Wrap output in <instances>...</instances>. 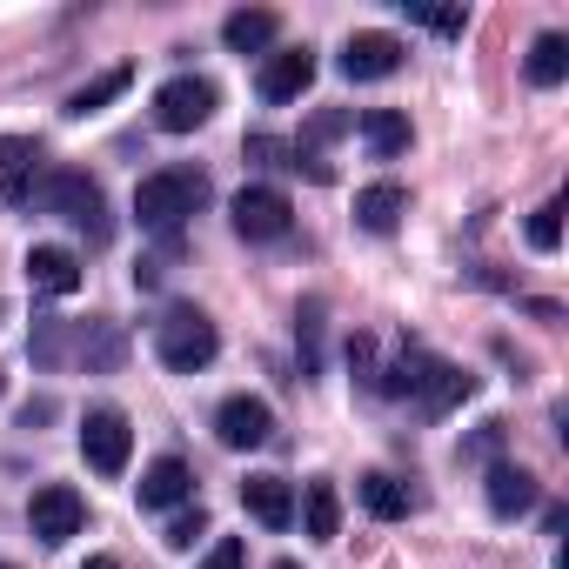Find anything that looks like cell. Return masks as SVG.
Returning a JSON list of instances; mask_svg holds the SVG:
<instances>
[{
    "label": "cell",
    "mask_w": 569,
    "mask_h": 569,
    "mask_svg": "<svg viewBox=\"0 0 569 569\" xmlns=\"http://www.w3.org/2000/svg\"><path fill=\"white\" fill-rule=\"evenodd\" d=\"M134 496H141V509H181V502H194V469L181 456H154L141 469Z\"/></svg>",
    "instance_id": "12"
},
{
    "label": "cell",
    "mask_w": 569,
    "mask_h": 569,
    "mask_svg": "<svg viewBox=\"0 0 569 569\" xmlns=\"http://www.w3.org/2000/svg\"><path fill=\"white\" fill-rule=\"evenodd\" d=\"M469 396H476V376H469V369L429 362V376H422V389H416V409H422V416H449V409L469 402Z\"/></svg>",
    "instance_id": "18"
},
{
    "label": "cell",
    "mask_w": 569,
    "mask_h": 569,
    "mask_svg": "<svg viewBox=\"0 0 569 569\" xmlns=\"http://www.w3.org/2000/svg\"><path fill=\"white\" fill-rule=\"evenodd\" d=\"M309 81H316V54L309 48H274V54H261V74H254V88H261V101H302L309 94Z\"/></svg>",
    "instance_id": "10"
},
{
    "label": "cell",
    "mask_w": 569,
    "mask_h": 569,
    "mask_svg": "<svg viewBox=\"0 0 569 569\" xmlns=\"http://www.w3.org/2000/svg\"><path fill=\"white\" fill-rule=\"evenodd\" d=\"M402 214H409V188H402V181H369V188L356 194V221H362L369 234H389Z\"/></svg>",
    "instance_id": "19"
},
{
    "label": "cell",
    "mask_w": 569,
    "mask_h": 569,
    "mask_svg": "<svg viewBox=\"0 0 569 569\" xmlns=\"http://www.w3.org/2000/svg\"><path fill=\"white\" fill-rule=\"evenodd\" d=\"M0 396H8V376H0Z\"/></svg>",
    "instance_id": "36"
},
{
    "label": "cell",
    "mask_w": 569,
    "mask_h": 569,
    "mask_svg": "<svg viewBox=\"0 0 569 569\" xmlns=\"http://www.w3.org/2000/svg\"><path fill=\"white\" fill-rule=\"evenodd\" d=\"M349 128H356V114H342V108H329V114H316V121H309V134L296 141V154H309L316 141H336V134H349Z\"/></svg>",
    "instance_id": "30"
},
{
    "label": "cell",
    "mask_w": 569,
    "mask_h": 569,
    "mask_svg": "<svg viewBox=\"0 0 569 569\" xmlns=\"http://www.w3.org/2000/svg\"><path fill=\"white\" fill-rule=\"evenodd\" d=\"M128 88H134V68H108V74H94V81H88V88H74V94H68V108H61V114H68V121H88V114H101V108H108V101H121V94H128Z\"/></svg>",
    "instance_id": "22"
},
{
    "label": "cell",
    "mask_w": 569,
    "mask_h": 569,
    "mask_svg": "<svg viewBox=\"0 0 569 569\" xmlns=\"http://www.w3.org/2000/svg\"><path fill=\"white\" fill-rule=\"evenodd\" d=\"M214 81L208 74H174V81H161L154 88V128L161 134H194V128H208L214 121Z\"/></svg>",
    "instance_id": "4"
},
{
    "label": "cell",
    "mask_w": 569,
    "mask_h": 569,
    "mask_svg": "<svg viewBox=\"0 0 569 569\" xmlns=\"http://www.w3.org/2000/svg\"><path fill=\"white\" fill-rule=\"evenodd\" d=\"M241 509H248L261 529H289V522H296V489L281 482V476H248V482H241Z\"/></svg>",
    "instance_id": "15"
},
{
    "label": "cell",
    "mask_w": 569,
    "mask_h": 569,
    "mask_svg": "<svg viewBox=\"0 0 569 569\" xmlns=\"http://www.w3.org/2000/svg\"><path fill=\"white\" fill-rule=\"evenodd\" d=\"M356 128H362V141H369V154H376V161L409 154V114H402V108H369Z\"/></svg>",
    "instance_id": "21"
},
{
    "label": "cell",
    "mask_w": 569,
    "mask_h": 569,
    "mask_svg": "<svg viewBox=\"0 0 569 569\" xmlns=\"http://www.w3.org/2000/svg\"><path fill=\"white\" fill-rule=\"evenodd\" d=\"M529 248H536V254H556V248H562V201H542V208L529 214Z\"/></svg>",
    "instance_id": "27"
},
{
    "label": "cell",
    "mask_w": 569,
    "mask_h": 569,
    "mask_svg": "<svg viewBox=\"0 0 569 569\" xmlns=\"http://www.w3.org/2000/svg\"><path fill=\"white\" fill-rule=\"evenodd\" d=\"M569 81V41L562 34H536L529 48V88H562Z\"/></svg>",
    "instance_id": "24"
},
{
    "label": "cell",
    "mask_w": 569,
    "mask_h": 569,
    "mask_svg": "<svg viewBox=\"0 0 569 569\" xmlns=\"http://www.w3.org/2000/svg\"><path fill=\"white\" fill-rule=\"evenodd\" d=\"M0 569H14V562H0Z\"/></svg>",
    "instance_id": "37"
},
{
    "label": "cell",
    "mask_w": 569,
    "mask_h": 569,
    "mask_svg": "<svg viewBox=\"0 0 569 569\" xmlns=\"http://www.w3.org/2000/svg\"><path fill=\"white\" fill-rule=\"evenodd\" d=\"M41 208L61 214L74 234H88V248H108V234H114V221H108V188H101L88 168H48Z\"/></svg>",
    "instance_id": "2"
},
{
    "label": "cell",
    "mask_w": 569,
    "mask_h": 569,
    "mask_svg": "<svg viewBox=\"0 0 569 569\" xmlns=\"http://www.w3.org/2000/svg\"><path fill=\"white\" fill-rule=\"evenodd\" d=\"M274 569H302V562H296V556H281V562H274Z\"/></svg>",
    "instance_id": "35"
},
{
    "label": "cell",
    "mask_w": 569,
    "mask_h": 569,
    "mask_svg": "<svg viewBox=\"0 0 569 569\" xmlns=\"http://www.w3.org/2000/svg\"><path fill=\"white\" fill-rule=\"evenodd\" d=\"M402 54H409V48H402L396 34L369 28V34H349V41H342V61H336V68H342L349 81H389V74L402 68Z\"/></svg>",
    "instance_id": "11"
},
{
    "label": "cell",
    "mask_w": 569,
    "mask_h": 569,
    "mask_svg": "<svg viewBox=\"0 0 569 569\" xmlns=\"http://www.w3.org/2000/svg\"><path fill=\"white\" fill-rule=\"evenodd\" d=\"M536 502H542V489H536L529 469H516V462H496V469H489V516L516 522V516H529Z\"/></svg>",
    "instance_id": "16"
},
{
    "label": "cell",
    "mask_w": 569,
    "mask_h": 569,
    "mask_svg": "<svg viewBox=\"0 0 569 569\" xmlns=\"http://www.w3.org/2000/svg\"><path fill=\"white\" fill-rule=\"evenodd\" d=\"M48 416H54V396H41V402H28V409H21V429H41Z\"/></svg>",
    "instance_id": "33"
},
{
    "label": "cell",
    "mask_w": 569,
    "mask_h": 569,
    "mask_svg": "<svg viewBox=\"0 0 569 569\" xmlns=\"http://www.w3.org/2000/svg\"><path fill=\"white\" fill-rule=\"evenodd\" d=\"M21 274L34 281V296H74V289H81V254H74V248L41 241V248H28Z\"/></svg>",
    "instance_id": "13"
},
{
    "label": "cell",
    "mask_w": 569,
    "mask_h": 569,
    "mask_svg": "<svg viewBox=\"0 0 569 569\" xmlns=\"http://www.w3.org/2000/svg\"><path fill=\"white\" fill-rule=\"evenodd\" d=\"M268 436H274V409L261 396H228L214 409V442L221 449H261Z\"/></svg>",
    "instance_id": "9"
},
{
    "label": "cell",
    "mask_w": 569,
    "mask_h": 569,
    "mask_svg": "<svg viewBox=\"0 0 569 569\" xmlns=\"http://www.w3.org/2000/svg\"><path fill=\"white\" fill-rule=\"evenodd\" d=\"M128 456H134V429H128V416L114 409V402H101V409H88L81 416V462L94 469V476H121L128 469Z\"/></svg>",
    "instance_id": "5"
},
{
    "label": "cell",
    "mask_w": 569,
    "mask_h": 569,
    "mask_svg": "<svg viewBox=\"0 0 569 569\" xmlns=\"http://www.w3.org/2000/svg\"><path fill=\"white\" fill-rule=\"evenodd\" d=\"M228 221H234L241 241H281V234H289V221H296V208H289V194H281V188L248 181V188L228 201Z\"/></svg>",
    "instance_id": "6"
},
{
    "label": "cell",
    "mask_w": 569,
    "mask_h": 569,
    "mask_svg": "<svg viewBox=\"0 0 569 569\" xmlns=\"http://www.w3.org/2000/svg\"><path fill=\"white\" fill-rule=\"evenodd\" d=\"M41 181H48V148L34 134H0V201L34 208Z\"/></svg>",
    "instance_id": "7"
},
{
    "label": "cell",
    "mask_w": 569,
    "mask_h": 569,
    "mask_svg": "<svg viewBox=\"0 0 569 569\" xmlns=\"http://www.w3.org/2000/svg\"><path fill=\"white\" fill-rule=\"evenodd\" d=\"M81 569H121V562H114V556H88Z\"/></svg>",
    "instance_id": "34"
},
{
    "label": "cell",
    "mask_w": 569,
    "mask_h": 569,
    "mask_svg": "<svg viewBox=\"0 0 569 569\" xmlns=\"http://www.w3.org/2000/svg\"><path fill=\"white\" fill-rule=\"evenodd\" d=\"M274 34H281V14H274V8H234V14L221 21L228 54H268Z\"/></svg>",
    "instance_id": "17"
},
{
    "label": "cell",
    "mask_w": 569,
    "mask_h": 569,
    "mask_svg": "<svg viewBox=\"0 0 569 569\" xmlns=\"http://www.w3.org/2000/svg\"><path fill=\"white\" fill-rule=\"evenodd\" d=\"M154 356H161V369H174V376H201V369L221 356V336H214V322H208L194 302H174V309L154 322Z\"/></svg>",
    "instance_id": "3"
},
{
    "label": "cell",
    "mask_w": 569,
    "mask_h": 569,
    "mask_svg": "<svg viewBox=\"0 0 569 569\" xmlns=\"http://www.w3.org/2000/svg\"><path fill=\"white\" fill-rule=\"evenodd\" d=\"M296 336H302V376H316L322 369V302H302Z\"/></svg>",
    "instance_id": "28"
},
{
    "label": "cell",
    "mask_w": 569,
    "mask_h": 569,
    "mask_svg": "<svg viewBox=\"0 0 569 569\" xmlns=\"http://www.w3.org/2000/svg\"><path fill=\"white\" fill-rule=\"evenodd\" d=\"M201 536H208V509H201V502H181V509L168 516V536H161V542H168V549H194Z\"/></svg>",
    "instance_id": "26"
},
{
    "label": "cell",
    "mask_w": 569,
    "mask_h": 569,
    "mask_svg": "<svg viewBox=\"0 0 569 569\" xmlns=\"http://www.w3.org/2000/svg\"><path fill=\"white\" fill-rule=\"evenodd\" d=\"M74 362L94 369V376H114L128 362V336L108 316H88V322H74Z\"/></svg>",
    "instance_id": "14"
},
{
    "label": "cell",
    "mask_w": 569,
    "mask_h": 569,
    "mask_svg": "<svg viewBox=\"0 0 569 569\" xmlns=\"http://www.w3.org/2000/svg\"><path fill=\"white\" fill-rule=\"evenodd\" d=\"M356 496H362V509H369L376 522H402V516L416 509L409 482H396V476H382V469H376V476H362V482H356Z\"/></svg>",
    "instance_id": "23"
},
{
    "label": "cell",
    "mask_w": 569,
    "mask_h": 569,
    "mask_svg": "<svg viewBox=\"0 0 569 569\" xmlns=\"http://www.w3.org/2000/svg\"><path fill=\"white\" fill-rule=\"evenodd\" d=\"M28 529H34L48 549L74 542V536L88 529V502H81V489H68V482H48V489H34V502H28Z\"/></svg>",
    "instance_id": "8"
},
{
    "label": "cell",
    "mask_w": 569,
    "mask_h": 569,
    "mask_svg": "<svg viewBox=\"0 0 569 569\" xmlns=\"http://www.w3.org/2000/svg\"><path fill=\"white\" fill-rule=\"evenodd\" d=\"M201 208H208V174L201 168H154L134 188V221L148 234H161V241H174Z\"/></svg>",
    "instance_id": "1"
},
{
    "label": "cell",
    "mask_w": 569,
    "mask_h": 569,
    "mask_svg": "<svg viewBox=\"0 0 569 569\" xmlns=\"http://www.w3.org/2000/svg\"><path fill=\"white\" fill-rule=\"evenodd\" d=\"M296 516H302V529H309L316 542H336V536H342V496H336V482H329V476H316V482L302 489Z\"/></svg>",
    "instance_id": "20"
},
{
    "label": "cell",
    "mask_w": 569,
    "mask_h": 569,
    "mask_svg": "<svg viewBox=\"0 0 569 569\" xmlns=\"http://www.w3.org/2000/svg\"><path fill=\"white\" fill-rule=\"evenodd\" d=\"M409 21H422L429 34H449V41L469 28V14H462V8H409Z\"/></svg>",
    "instance_id": "31"
},
{
    "label": "cell",
    "mask_w": 569,
    "mask_h": 569,
    "mask_svg": "<svg viewBox=\"0 0 569 569\" xmlns=\"http://www.w3.org/2000/svg\"><path fill=\"white\" fill-rule=\"evenodd\" d=\"M28 356H34L41 369H61V362L74 356V322H61V316H41V322H34V336H28Z\"/></svg>",
    "instance_id": "25"
},
{
    "label": "cell",
    "mask_w": 569,
    "mask_h": 569,
    "mask_svg": "<svg viewBox=\"0 0 569 569\" xmlns=\"http://www.w3.org/2000/svg\"><path fill=\"white\" fill-rule=\"evenodd\" d=\"M241 154H248L254 168H296V141H281V134H248Z\"/></svg>",
    "instance_id": "29"
},
{
    "label": "cell",
    "mask_w": 569,
    "mask_h": 569,
    "mask_svg": "<svg viewBox=\"0 0 569 569\" xmlns=\"http://www.w3.org/2000/svg\"><path fill=\"white\" fill-rule=\"evenodd\" d=\"M201 569H248V542H241V536H221V542L201 556Z\"/></svg>",
    "instance_id": "32"
}]
</instances>
